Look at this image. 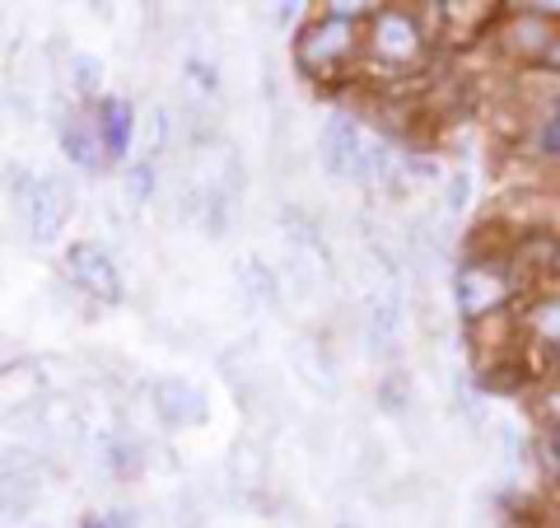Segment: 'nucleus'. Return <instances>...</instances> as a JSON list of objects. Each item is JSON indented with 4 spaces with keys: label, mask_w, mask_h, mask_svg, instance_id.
<instances>
[{
    "label": "nucleus",
    "mask_w": 560,
    "mask_h": 528,
    "mask_svg": "<svg viewBox=\"0 0 560 528\" xmlns=\"http://www.w3.org/2000/svg\"><path fill=\"white\" fill-rule=\"evenodd\" d=\"M355 48H360V34L346 20H332V14H318L314 24H304L300 42H294V61L308 80H336L341 71L355 61Z\"/></svg>",
    "instance_id": "obj_1"
},
{
    "label": "nucleus",
    "mask_w": 560,
    "mask_h": 528,
    "mask_svg": "<svg viewBox=\"0 0 560 528\" xmlns=\"http://www.w3.org/2000/svg\"><path fill=\"white\" fill-rule=\"evenodd\" d=\"M61 272H66V281L80 294H89L93 304H122V294H127L113 253H107L103 243H93V239L71 243L66 257H61Z\"/></svg>",
    "instance_id": "obj_2"
},
{
    "label": "nucleus",
    "mask_w": 560,
    "mask_h": 528,
    "mask_svg": "<svg viewBox=\"0 0 560 528\" xmlns=\"http://www.w3.org/2000/svg\"><path fill=\"white\" fill-rule=\"evenodd\" d=\"M20 215H24L28 243H38V248L52 243L75 215V183L66 174H38V188L28 192Z\"/></svg>",
    "instance_id": "obj_3"
},
{
    "label": "nucleus",
    "mask_w": 560,
    "mask_h": 528,
    "mask_svg": "<svg viewBox=\"0 0 560 528\" xmlns=\"http://www.w3.org/2000/svg\"><path fill=\"white\" fill-rule=\"evenodd\" d=\"M42 495V477H38V463L24 454V449H5L0 454V519L5 524H20L34 515Z\"/></svg>",
    "instance_id": "obj_4"
},
{
    "label": "nucleus",
    "mask_w": 560,
    "mask_h": 528,
    "mask_svg": "<svg viewBox=\"0 0 560 528\" xmlns=\"http://www.w3.org/2000/svg\"><path fill=\"white\" fill-rule=\"evenodd\" d=\"M154 416L168 426V430H192V426H206L211 422V402L206 393H201L196 384H187V379H160L154 384Z\"/></svg>",
    "instance_id": "obj_5"
},
{
    "label": "nucleus",
    "mask_w": 560,
    "mask_h": 528,
    "mask_svg": "<svg viewBox=\"0 0 560 528\" xmlns=\"http://www.w3.org/2000/svg\"><path fill=\"white\" fill-rule=\"evenodd\" d=\"M318 154H322V168L332 178H360V164H365L360 127H355L351 117H332L318 136Z\"/></svg>",
    "instance_id": "obj_6"
},
{
    "label": "nucleus",
    "mask_w": 560,
    "mask_h": 528,
    "mask_svg": "<svg viewBox=\"0 0 560 528\" xmlns=\"http://www.w3.org/2000/svg\"><path fill=\"white\" fill-rule=\"evenodd\" d=\"M56 146L75 168L107 164V146H103V131H99V122H93V113H75L71 108V113L56 122Z\"/></svg>",
    "instance_id": "obj_7"
},
{
    "label": "nucleus",
    "mask_w": 560,
    "mask_h": 528,
    "mask_svg": "<svg viewBox=\"0 0 560 528\" xmlns=\"http://www.w3.org/2000/svg\"><path fill=\"white\" fill-rule=\"evenodd\" d=\"M369 48L379 52L383 61H411L420 52V28L407 10H379L373 14V34H369Z\"/></svg>",
    "instance_id": "obj_8"
},
{
    "label": "nucleus",
    "mask_w": 560,
    "mask_h": 528,
    "mask_svg": "<svg viewBox=\"0 0 560 528\" xmlns=\"http://www.w3.org/2000/svg\"><path fill=\"white\" fill-rule=\"evenodd\" d=\"M505 300V276L491 267H462L458 276V304L467 318H481L486 309H495Z\"/></svg>",
    "instance_id": "obj_9"
},
{
    "label": "nucleus",
    "mask_w": 560,
    "mask_h": 528,
    "mask_svg": "<svg viewBox=\"0 0 560 528\" xmlns=\"http://www.w3.org/2000/svg\"><path fill=\"white\" fill-rule=\"evenodd\" d=\"M93 122L103 131V146H107V160H122L131 150V136H136V113L127 99H99L93 103Z\"/></svg>",
    "instance_id": "obj_10"
},
{
    "label": "nucleus",
    "mask_w": 560,
    "mask_h": 528,
    "mask_svg": "<svg viewBox=\"0 0 560 528\" xmlns=\"http://www.w3.org/2000/svg\"><path fill=\"white\" fill-rule=\"evenodd\" d=\"M145 449H140V440H131V435H117V440H103V468L113 477H140L145 473Z\"/></svg>",
    "instance_id": "obj_11"
},
{
    "label": "nucleus",
    "mask_w": 560,
    "mask_h": 528,
    "mask_svg": "<svg viewBox=\"0 0 560 528\" xmlns=\"http://www.w3.org/2000/svg\"><path fill=\"white\" fill-rule=\"evenodd\" d=\"M556 262H560V243L551 235H527L513 248V267L519 272H551Z\"/></svg>",
    "instance_id": "obj_12"
},
{
    "label": "nucleus",
    "mask_w": 560,
    "mask_h": 528,
    "mask_svg": "<svg viewBox=\"0 0 560 528\" xmlns=\"http://www.w3.org/2000/svg\"><path fill=\"white\" fill-rule=\"evenodd\" d=\"M239 281H243V290L253 294V300H257L262 309H271V304L280 300V281H276V272H267V267H262L257 257L247 262V267L239 262Z\"/></svg>",
    "instance_id": "obj_13"
},
{
    "label": "nucleus",
    "mask_w": 560,
    "mask_h": 528,
    "mask_svg": "<svg viewBox=\"0 0 560 528\" xmlns=\"http://www.w3.org/2000/svg\"><path fill=\"white\" fill-rule=\"evenodd\" d=\"M201 229H206L211 239H225V229H229V192L225 188L201 192Z\"/></svg>",
    "instance_id": "obj_14"
},
{
    "label": "nucleus",
    "mask_w": 560,
    "mask_h": 528,
    "mask_svg": "<svg viewBox=\"0 0 560 528\" xmlns=\"http://www.w3.org/2000/svg\"><path fill=\"white\" fill-rule=\"evenodd\" d=\"M369 347H373V355H383L387 347H397V309L393 304H373V314H369Z\"/></svg>",
    "instance_id": "obj_15"
},
{
    "label": "nucleus",
    "mask_w": 560,
    "mask_h": 528,
    "mask_svg": "<svg viewBox=\"0 0 560 528\" xmlns=\"http://www.w3.org/2000/svg\"><path fill=\"white\" fill-rule=\"evenodd\" d=\"M71 80H75V89H80V95H99L103 89V61L99 56H75L71 61Z\"/></svg>",
    "instance_id": "obj_16"
},
{
    "label": "nucleus",
    "mask_w": 560,
    "mask_h": 528,
    "mask_svg": "<svg viewBox=\"0 0 560 528\" xmlns=\"http://www.w3.org/2000/svg\"><path fill=\"white\" fill-rule=\"evenodd\" d=\"M127 197L131 201H150L154 197V160H136L127 174Z\"/></svg>",
    "instance_id": "obj_17"
},
{
    "label": "nucleus",
    "mask_w": 560,
    "mask_h": 528,
    "mask_svg": "<svg viewBox=\"0 0 560 528\" xmlns=\"http://www.w3.org/2000/svg\"><path fill=\"white\" fill-rule=\"evenodd\" d=\"M407 398H411V388H407V375H402V369L383 379V407H387V412L402 416V412H407Z\"/></svg>",
    "instance_id": "obj_18"
},
{
    "label": "nucleus",
    "mask_w": 560,
    "mask_h": 528,
    "mask_svg": "<svg viewBox=\"0 0 560 528\" xmlns=\"http://www.w3.org/2000/svg\"><path fill=\"white\" fill-rule=\"evenodd\" d=\"M187 75H192V80H196V89H201V95H211V99H215V89H220V75H215V66H211V61L192 56V61H187Z\"/></svg>",
    "instance_id": "obj_19"
},
{
    "label": "nucleus",
    "mask_w": 560,
    "mask_h": 528,
    "mask_svg": "<svg viewBox=\"0 0 560 528\" xmlns=\"http://www.w3.org/2000/svg\"><path fill=\"white\" fill-rule=\"evenodd\" d=\"M80 528H136V515H127V510H99V515H85Z\"/></svg>",
    "instance_id": "obj_20"
},
{
    "label": "nucleus",
    "mask_w": 560,
    "mask_h": 528,
    "mask_svg": "<svg viewBox=\"0 0 560 528\" xmlns=\"http://www.w3.org/2000/svg\"><path fill=\"white\" fill-rule=\"evenodd\" d=\"M547 150H556L560 146V113H556V122H551V131H547V141H542Z\"/></svg>",
    "instance_id": "obj_21"
},
{
    "label": "nucleus",
    "mask_w": 560,
    "mask_h": 528,
    "mask_svg": "<svg viewBox=\"0 0 560 528\" xmlns=\"http://www.w3.org/2000/svg\"><path fill=\"white\" fill-rule=\"evenodd\" d=\"M542 328H547V332H560V304L551 309V314H547V318H542Z\"/></svg>",
    "instance_id": "obj_22"
},
{
    "label": "nucleus",
    "mask_w": 560,
    "mask_h": 528,
    "mask_svg": "<svg viewBox=\"0 0 560 528\" xmlns=\"http://www.w3.org/2000/svg\"><path fill=\"white\" fill-rule=\"evenodd\" d=\"M547 61H551V66H560V42H556V48L547 52Z\"/></svg>",
    "instance_id": "obj_23"
},
{
    "label": "nucleus",
    "mask_w": 560,
    "mask_h": 528,
    "mask_svg": "<svg viewBox=\"0 0 560 528\" xmlns=\"http://www.w3.org/2000/svg\"><path fill=\"white\" fill-rule=\"evenodd\" d=\"M556 449H560V426H556Z\"/></svg>",
    "instance_id": "obj_24"
},
{
    "label": "nucleus",
    "mask_w": 560,
    "mask_h": 528,
    "mask_svg": "<svg viewBox=\"0 0 560 528\" xmlns=\"http://www.w3.org/2000/svg\"><path fill=\"white\" fill-rule=\"evenodd\" d=\"M341 528H351V524H341Z\"/></svg>",
    "instance_id": "obj_25"
}]
</instances>
